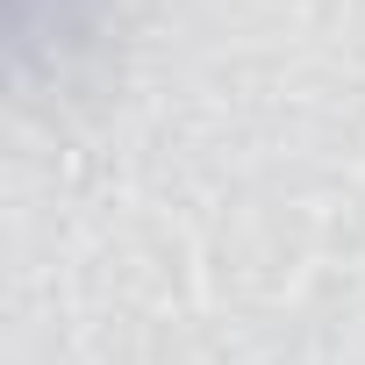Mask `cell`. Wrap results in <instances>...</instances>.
<instances>
[{"label":"cell","mask_w":365,"mask_h":365,"mask_svg":"<svg viewBox=\"0 0 365 365\" xmlns=\"http://www.w3.org/2000/svg\"><path fill=\"white\" fill-rule=\"evenodd\" d=\"M93 8H101V0H8V22H15V58L29 65L43 43H51V51L79 43V36L93 29Z\"/></svg>","instance_id":"6da1fadb"}]
</instances>
